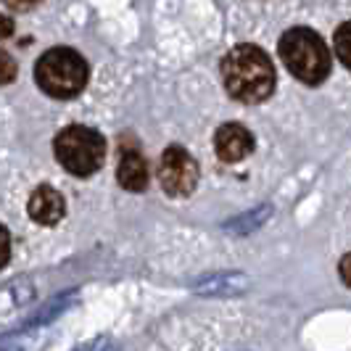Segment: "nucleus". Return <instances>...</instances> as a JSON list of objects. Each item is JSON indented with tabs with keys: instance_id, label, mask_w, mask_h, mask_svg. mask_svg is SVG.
<instances>
[{
	"instance_id": "obj_1",
	"label": "nucleus",
	"mask_w": 351,
	"mask_h": 351,
	"mask_svg": "<svg viewBox=\"0 0 351 351\" xmlns=\"http://www.w3.org/2000/svg\"><path fill=\"white\" fill-rule=\"evenodd\" d=\"M225 90L241 104H262L275 90V66L256 45H238L222 58Z\"/></svg>"
},
{
	"instance_id": "obj_13",
	"label": "nucleus",
	"mask_w": 351,
	"mask_h": 351,
	"mask_svg": "<svg viewBox=\"0 0 351 351\" xmlns=\"http://www.w3.org/2000/svg\"><path fill=\"white\" fill-rule=\"evenodd\" d=\"M11 35H14V21L0 14V40H8Z\"/></svg>"
},
{
	"instance_id": "obj_7",
	"label": "nucleus",
	"mask_w": 351,
	"mask_h": 351,
	"mask_svg": "<svg viewBox=\"0 0 351 351\" xmlns=\"http://www.w3.org/2000/svg\"><path fill=\"white\" fill-rule=\"evenodd\" d=\"M27 211H29V217L35 219L37 225L53 228V225H58V222L64 219L66 204H64V195L58 193L56 188H51V185H40V188H35L32 195H29Z\"/></svg>"
},
{
	"instance_id": "obj_8",
	"label": "nucleus",
	"mask_w": 351,
	"mask_h": 351,
	"mask_svg": "<svg viewBox=\"0 0 351 351\" xmlns=\"http://www.w3.org/2000/svg\"><path fill=\"white\" fill-rule=\"evenodd\" d=\"M117 180L124 191L130 193H141L148 188V161L143 158V154L138 148H130L124 145L122 148V158H119V169H117Z\"/></svg>"
},
{
	"instance_id": "obj_9",
	"label": "nucleus",
	"mask_w": 351,
	"mask_h": 351,
	"mask_svg": "<svg viewBox=\"0 0 351 351\" xmlns=\"http://www.w3.org/2000/svg\"><path fill=\"white\" fill-rule=\"evenodd\" d=\"M335 53H338V58H341V64L351 69V21L346 24H341L338 29H335Z\"/></svg>"
},
{
	"instance_id": "obj_14",
	"label": "nucleus",
	"mask_w": 351,
	"mask_h": 351,
	"mask_svg": "<svg viewBox=\"0 0 351 351\" xmlns=\"http://www.w3.org/2000/svg\"><path fill=\"white\" fill-rule=\"evenodd\" d=\"M341 278H343V282L351 288V254H346V256L341 259Z\"/></svg>"
},
{
	"instance_id": "obj_5",
	"label": "nucleus",
	"mask_w": 351,
	"mask_h": 351,
	"mask_svg": "<svg viewBox=\"0 0 351 351\" xmlns=\"http://www.w3.org/2000/svg\"><path fill=\"white\" fill-rule=\"evenodd\" d=\"M158 182L164 193L172 198H185L198 185V164L182 145H169L158 158Z\"/></svg>"
},
{
	"instance_id": "obj_2",
	"label": "nucleus",
	"mask_w": 351,
	"mask_h": 351,
	"mask_svg": "<svg viewBox=\"0 0 351 351\" xmlns=\"http://www.w3.org/2000/svg\"><path fill=\"white\" fill-rule=\"evenodd\" d=\"M90 80V66L82 53L74 48H51L40 56L35 66V82L45 95L56 101L77 98Z\"/></svg>"
},
{
	"instance_id": "obj_10",
	"label": "nucleus",
	"mask_w": 351,
	"mask_h": 351,
	"mask_svg": "<svg viewBox=\"0 0 351 351\" xmlns=\"http://www.w3.org/2000/svg\"><path fill=\"white\" fill-rule=\"evenodd\" d=\"M16 74H19V66H16V61H14V56L0 51V88H3V85H11V82L16 80Z\"/></svg>"
},
{
	"instance_id": "obj_15",
	"label": "nucleus",
	"mask_w": 351,
	"mask_h": 351,
	"mask_svg": "<svg viewBox=\"0 0 351 351\" xmlns=\"http://www.w3.org/2000/svg\"><path fill=\"white\" fill-rule=\"evenodd\" d=\"M77 351H108V341H106V338H98V341H93V343L80 346Z\"/></svg>"
},
{
	"instance_id": "obj_4",
	"label": "nucleus",
	"mask_w": 351,
	"mask_h": 351,
	"mask_svg": "<svg viewBox=\"0 0 351 351\" xmlns=\"http://www.w3.org/2000/svg\"><path fill=\"white\" fill-rule=\"evenodd\" d=\"M53 151H56L58 164L74 177L95 175L106 161L104 135L85 124L64 127L53 141Z\"/></svg>"
},
{
	"instance_id": "obj_3",
	"label": "nucleus",
	"mask_w": 351,
	"mask_h": 351,
	"mask_svg": "<svg viewBox=\"0 0 351 351\" xmlns=\"http://www.w3.org/2000/svg\"><path fill=\"white\" fill-rule=\"evenodd\" d=\"M280 58L304 85H319L330 74V51L309 27H293L280 37Z\"/></svg>"
},
{
	"instance_id": "obj_6",
	"label": "nucleus",
	"mask_w": 351,
	"mask_h": 351,
	"mask_svg": "<svg viewBox=\"0 0 351 351\" xmlns=\"http://www.w3.org/2000/svg\"><path fill=\"white\" fill-rule=\"evenodd\" d=\"M214 148H217V156L222 158V161L235 164V161H243L246 156H251V151H254V135L248 132L243 124L228 122L217 130Z\"/></svg>"
},
{
	"instance_id": "obj_11",
	"label": "nucleus",
	"mask_w": 351,
	"mask_h": 351,
	"mask_svg": "<svg viewBox=\"0 0 351 351\" xmlns=\"http://www.w3.org/2000/svg\"><path fill=\"white\" fill-rule=\"evenodd\" d=\"M8 256H11V235L5 225H0V269L8 264Z\"/></svg>"
},
{
	"instance_id": "obj_12",
	"label": "nucleus",
	"mask_w": 351,
	"mask_h": 351,
	"mask_svg": "<svg viewBox=\"0 0 351 351\" xmlns=\"http://www.w3.org/2000/svg\"><path fill=\"white\" fill-rule=\"evenodd\" d=\"M11 11H19V14H24V11H32L40 5V0H3Z\"/></svg>"
}]
</instances>
